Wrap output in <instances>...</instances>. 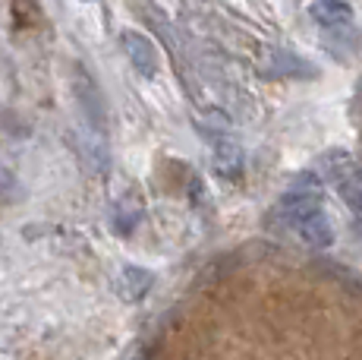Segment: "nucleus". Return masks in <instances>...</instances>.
Masks as SVG:
<instances>
[{
    "mask_svg": "<svg viewBox=\"0 0 362 360\" xmlns=\"http://www.w3.org/2000/svg\"><path fill=\"white\" fill-rule=\"evenodd\" d=\"M277 212H281V218L293 227L296 237L303 240L305 247H312V250H328L334 244V227H331L328 212H325L322 180L318 177H312V174L299 177L281 196Z\"/></svg>",
    "mask_w": 362,
    "mask_h": 360,
    "instance_id": "f257e3e1",
    "label": "nucleus"
},
{
    "mask_svg": "<svg viewBox=\"0 0 362 360\" xmlns=\"http://www.w3.org/2000/svg\"><path fill=\"white\" fill-rule=\"evenodd\" d=\"M325 180L334 186L340 203L353 212V218L362 221V164L346 152H331L325 158Z\"/></svg>",
    "mask_w": 362,
    "mask_h": 360,
    "instance_id": "f03ea898",
    "label": "nucleus"
},
{
    "mask_svg": "<svg viewBox=\"0 0 362 360\" xmlns=\"http://www.w3.org/2000/svg\"><path fill=\"white\" fill-rule=\"evenodd\" d=\"M69 79H73V95H76V101H79L86 120L92 123V130L104 133V130H107V105H104V95H101L98 82H95V76L82 64H73V76H69Z\"/></svg>",
    "mask_w": 362,
    "mask_h": 360,
    "instance_id": "7ed1b4c3",
    "label": "nucleus"
},
{
    "mask_svg": "<svg viewBox=\"0 0 362 360\" xmlns=\"http://www.w3.org/2000/svg\"><path fill=\"white\" fill-rule=\"evenodd\" d=\"M120 47L127 54V60L142 76H158V70H161V51H158V45L145 32H136V29L120 32Z\"/></svg>",
    "mask_w": 362,
    "mask_h": 360,
    "instance_id": "20e7f679",
    "label": "nucleus"
},
{
    "mask_svg": "<svg viewBox=\"0 0 362 360\" xmlns=\"http://www.w3.org/2000/svg\"><path fill=\"white\" fill-rule=\"evenodd\" d=\"M155 285V275L148 272V269H139V266H127L120 269V275H117V294H120V300L127 303H139L145 294L151 291Z\"/></svg>",
    "mask_w": 362,
    "mask_h": 360,
    "instance_id": "39448f33",
    "label": "nucleus"
},
{
    "mask_svg": "<svg viewBox=\"0 0 362 360\" xmlns=\"http://www.w3.org/2000/svg\"><path fill=\"white\" fill-rule=\"evenodd\" d=\"M192 123H196V130L202 136H208V140H214V142H221V140H227L230 136V117L224 114V111H218V108H208V111H196L192 114Z\"/></svg>",
    "mask_w": 362,
    "mask_h": 360,
    "instance_id": "423d86ee",
    "label": "nucleus"
},
{
    "mask_svg": "<svg viewBox=\"0 0 362 360\" xmlns=\"http://www.w3.org/2000/svg\"><path fill=\"white\" fill-rule=\"evenodd\" d=\"M309 13L325 29H340V26H350V19H353V10L346 4H312Z\"/></svg>",
    "mask_w": 362,
    "mask_h": 360,
    "instance_id": "0eeeda50",
    "label": "nucleus"
},
{
    "mask_svg": "<svg viewBox=\"0 0 362 360\" xmlns=\"http://www.w3.org/2000/svg\"><path fill=\"white\" fill-rule=\"evenodd\" d=\"M240 168H243V155H240V149H236V142L221 140L218 152H214V171H218L221 177H236Z\"/></svg>",
    "mask_w": 362,
    "mask_h": 360,
    "instance_id": "6e6552de",
    "label": "nucleus"
}]
</instances>
